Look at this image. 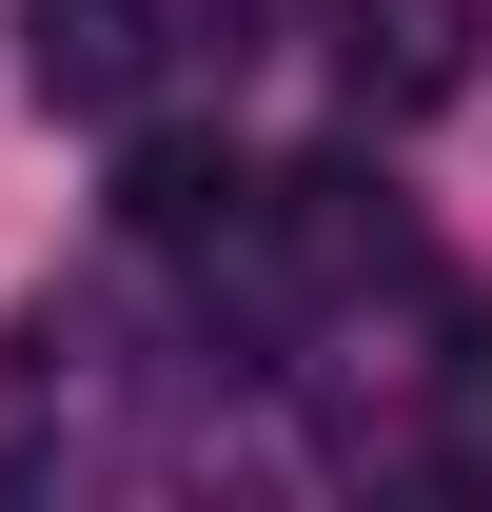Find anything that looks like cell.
Returning <instances> with one entry per match:
<instances>
[{"label": "cell", "mask_w": 492, "mask_h": 512, "mask_svg": "<svg viewBox=\"0 0 492 512\" xmlns=\"http://www.w3.org/2000/svg\"><path fill=\"white\" fill-rule=\"evenodd\" d=\"M158 79V0H20V99L40 119H119Z\"/></svg>", "instance_id": "1"}, {"label": "cell", "mask_w": 492, "mask_h": 512, "mask_svg": "<svg viewBox=\"0 0 492 512\" xmlns=\"http://www.w3.org/2000/svg\"><path fill=\"white\" fill-rule=\"evenodd\" d=\"M335 79H355V119H433L473 79V0H335Z\"/></svg>", "instance_id": "2"}, {"label": "cell", "mask_w": 492, "mask_h": 512, "mask_svg": "<svg viewBox=\"0 0 492 512\" xmlns=\"http://www.w3.org/2000/svg\"><path fill=\"white\" fill-rule=\"evenodd\" d=\"M217 217H237V158H217V138H138V158H119V237L197 256Z\"/></svg>", "instance_id": "3"}]
</instances>
